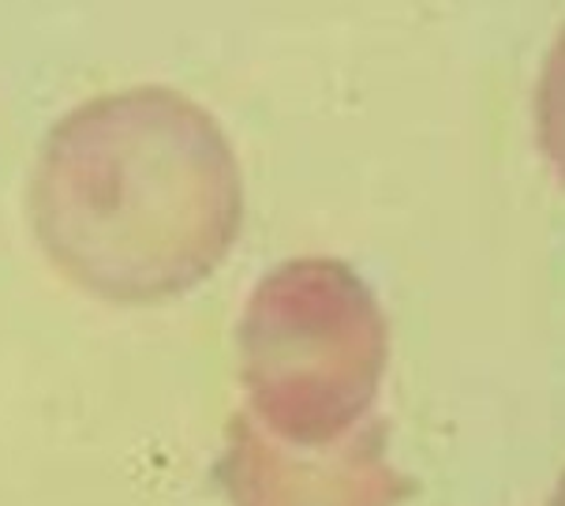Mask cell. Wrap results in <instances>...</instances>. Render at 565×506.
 I'll return each mask as SVG.
<instances>
[{"instance_id": "obj_4", "label": "cell", "mask_w": 565, "mask_h": 506, "mask_svg": "<svg viewBox=\"0 0 565 506\" xmlns=\"http://www.w3.org/2000/svg\"><path fill=\"white\" fill-rule=\"evenodd\" d=\"M535 128H540L543 155L551 158L554 173L565 185V31L543 64L540 91H535Z\"/></svg>"}, {"instance_id": "obj_2", "label": "cell", "mask_w": 565, "mask_h": 506, "mask_svg": "<svg viewBox=\"0 0 565 506\" xmlns=\"http://www.w3.org/2000/svg\"><path fill=\"white\" fill-rule=\"evenodd\" d=\"M244 413L292 446H326L367 420L390 365V323L341 260H289L241 315Z\"/></svg>"}, {"instance_id": "obj_1", "label": "cell", "mask_w": 565, "mask_h": 506, "mask_svg": "<svg viewBox=\"0 0 565 506\" xmlns=\"http://www.w3.org/2000/svg\"><path fill=\"white\" fill-rule=\"evenodd\" d=\"M50 263L113 304H154L217 271L244 225V177L217 117L172 87L102 94L50 128L31 180Z\"/></svg>"}, {"instance_id": "obj_3", "label": "cell", "mask_w": 565, "mask_h": 506, "mask_svg": "<svg viewBox=\"0 0 565 506\" xmlns=\"http://www.w3.org/2000/svg\"><path fill=\"white\" fill-rule=\"evenodd\" d=\"M214 476L233 506H401L416 492L390 462L386 420H363L326 446H292L236 413Z\"/></svg>"}, {"instance_id": "obj_5", "label": "cell", "mask_w": 565, "mask_h": 506, "mask_svg": "<svg viewBox=\"0 0 565 506\" xmlns=\"http://www.w3.org/2000/svg\"><path fill=\"white\" fill-rule=\"evenodd\" d=\"M547 506H565V473H562L558 488H554V495H551V503H547Z\"/></svg>"}]
</instances>
